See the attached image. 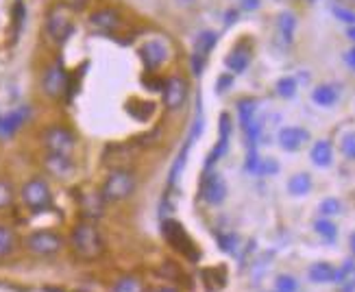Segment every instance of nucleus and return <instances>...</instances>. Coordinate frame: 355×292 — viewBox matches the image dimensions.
<instances>
[{
	"mask_svg": "<svg viewBox=\"0 0 355 292\" xmlns=\"http://www.w3.org/2000/svg\"><path fill=\"white\" fill-rule=\"evenodd\" d=\"M70 244H72V251L81 259H85V262L98 259L103 255V251H105L103 234L98 232V227L92 221H83V223H79L72 229Z\"/></svg>",
	"mask_w": 355,
	"mask_h": 292,
	"instance_id": "obj_1",
	"label": "nucleus"
},
{
	"mask_svg": "<svg viewBox=\"0 0 355 292\" xmlns=\"http://www.w3.org/2000/svg\"><path fill=\"white\" fill-rule=\"evenodd\" d=\"M135 192V175L127 168H116V171L105 179L103 188H101V196L105 201H125Z\"/></svg>",
	"mask_w": 355,
	"mask_h": 292,
	"instance_id": "obj_2",
	"label": "nucleus"
},
{
	"mask_svg": "<svg viewBox=\"0 0 355 292\" xmlns=\"http://www.w3.org/2000/svg\"><path fill=\"white\" fill-rule=\"evenodd\" d=\"M20 196H22V203L31 212H46V209L53 205L51 186L44 179H40V177L28 179L24 186H22V190H20Z\"/></svg>",
	"mask_w": 355,
	"mask_h": 292,
	"instance_id": "obj_3",
	"label": "nucleus"
},
{
	"mask_svg": "<svg viewBox=\"0 0 355 292\" xmlns=\"http://www.w3.org/2000/svg\"><path fill=\"white\" fill-rule=\"evenodd\" d=\"M46 31H49L51 40L59 44L66 42L74 31V20L70 15V9H66L64 5L51 7V11L46 13Z\"/></svg>",
	"mask_w": 355,
	"mask_h": 292,
	"instance_id": "obj_4",
	"label": "nucleus"
},
{
	"mask_svg": "<svg viewBox=\"0 0 355 292\" xmlns=\"http://www.w3.org/2000/svg\"><path fill=\"white\" fill-rule=\"evenodd\" d=\"M24 247L33 253V255H55L64 249V238L55 232H49V229H40V232L28 234L24 240Z\"/></svg>",
	"mask_w": 355,
	"mask_h": 292,
	"instance_id": "obj_5",
	"label": "nucleus"
},
{
	"mask_svg": "<svg viewBox=\"0 0 355 292\" xmlns=\"http://www.w3.org/2000/svg\"><path fill=\"white\" fill-rule=\"evenodd\" d=\"M42 140H44L46 151L55 153V155H72L76 146L74 133L66 127H49L44 131Z\"/></svg>",
	"mask_w": 355,
	"mask_h": 292,
	"instance_id": "obj_6",
	"label": "nucleus"
},
{
	"mask_svg": "<svg viewBox=\"0 0 355 292\" xmlns=\"http://www.w3.org/2000/svg\"><path fill=\"white\" fill-rule=\"evenodd\" d=\"M42 92L49 98H61L68 92V72L61 64H51L42 74Z\"/></svg>",
	"mask_w": 355,
	"mask_h": 292,
	"instance_id": "obj_7",
	"label": "nucleus"
},
{
	"mask_svg": "<svg viewBox=\"0 0 355 292\" xmlns=\"http://www.w3.org/2000/svg\"><path fill=\"white\" fill-rule=\"evenodd\" d=\"M162 232H164V238L168 240V244L183 253L185 257H190V259H196V251H194V244L190 240V236L185 234V229L177 223V221H166L164 227H162Z\"/></svg>",
	"mask_w": 355,
	"mask_h": 292,
	"instance_id": "obj_8",
	"label": "nucleus"
},
{
	"mask_svg": "<svg viewBox=\"0 0 355 292\" xmlns=\"http://www.w3.org/2000/svg\"><path fill=\"white\" fill-rule=\"evenodd\" d=\"M164 103L168 110H181L185 105V98H188V83H185L181 76H173V79H168L164 83Z\"/></svg>",
	"mask_w": 355,
	"mask_h": 292,
	"instance_id": "obj_9",
	"label": "nucleus"
},
{
	"mask_svg": "<svg viewBox=\"0 0 355 292\" xmlns=\"http://www.w3.org/2000/svg\"><path fill=\"white\" fill-rule=\"evenodd\" d=\"M227 196V183L218 173H207L203 181V198L211 205H220Z\"/></svg>",
	"mask_w": 355,
	"mask_h": 292,
	"instance_id": "obj_10",
	"label": "nucleus"
},
{
	"mask_svg": "<svg viewBox=\"0 0 355 292\" xmlns=\"http://www.w3.org/2000/svg\"><path fill=\"white\" fill-rule=\"evenodd\" d=\"M89 24H92V28L101 31V33H114V31L120 28V15H118V11L105 7V9H98L92 13Z\"/></svg>",
	"mask_w": 355,
	"mask_h": 292,
	"instance_id": "obj_11",
	"label": "nucleus"
},
{
	"mask_svg": "<svg viewBox=\"0 0 355 292\" xmlns=\"http://www.w3.org/2000/svg\"><path fill=\"white\" fill-rule=\"evenodd\" d=\"M277 140H279V146L284 151H299L307 140H310V133H307L303 127H284L277 135Z\"/></svg>",
	"mask_w": 355,
	"mask_h": 292,
	"instance_id": "obj_12",
	"label": "nucleus"
},
{
	"mask_svg": "<svg viewBox=\"0 0 355 292\" xmlns=\"http://www.w3.org/2000/svg\"><path fill=\"white\" fill-rule=\"evenodd\" d=\"M142 59H144V64L148 70H155L157 66H162L166 57H168V49H166V44L159 42V40H148L144 46H142Z\"/></svg>",
	"mask_w": 355,
	"mask_h": 292,
	"instance_id": "obj_13",
	"label": "nucleus"
},
{
	"mask_svg": "<svg viewBox=\"0 0 355 292\" xmlns=\"http://www.w3.org/2000/svg\"><path fill=\"white\" fill-rule=\"evenodd\" d=\"M44 166L53 177H59V179H66L74 173L72 155H55V153H49L44 160Z\"/></svg>",
	"mask_w": 355,
	"mask_h": 292,
	"instance_id": "obj_14",
	"label": "nucleus"
},
{
	"mask_svg": "<svg viewBox=\"0 0 355 292\" xmlns=\"http://www.w3.org/2000/svg\"><path fill=\"white\" fill-rule=\"evenodd\" d=\"M214 44H216V33H214V31H205V33L198 35V40L194 44V57H192L194 74H200V70H203V61L209 55V51L214 49Z\"/></svg>",
	"mask_w": 355,
	"mask_h": 292,
	"instance_id": "obj_15",
	"label": "nucleus"
},
{
	"mask_svg": "<svg viewBox=\"0 0 355 292\" xmlns=\"http://www.w3.org/2000/svg\"><path fill=\"white\" fill-rule=\"evenodd\" d=\"M307 277L314 284H331L336 282V268L329 262H314L307 268Z\"/></svg>",
	"mask_w": 355,
	"mask_h": 292,
	"instance_id": "obj_16",
	"label": "nucleus"
},
{
	"mask_svg": "<svg viewBox=\"0 0 355 292\" xmlns=\"http://www.w3.org/2000/svg\"><path fill=\"white\" fill-rule=\"evenodd\" d=\"M310 160H312V164L318 166V168H327V166H331V162H334V148H331V144H329L327 140H318V142L312 146V151H310Z\"/></svg>",
	"mask_w": 355,
	"mask_h": 292,
	"instance_id": "obj_17",
	"label": "nucleus"
},
{
	"mask_svg": "<svg viewBox=\"0 0 355 292\" xmlns=\"http://www.w3.org/2000/svg\"><path fill=\"white\" fill-rule=\"evenodd\" d=\"M229 133H231V122H229V116L223 114L220 116V142L216 144V148L211 151V155L207 160V166H211L214 162H218L225 153H227V146H229Z\"/></svg>",
	"mask_w": 355,
	"mask_h": 292,
	"instance_id": "obj_18",
	"label": "nucleus"
},
{
	"mask_svg": "<svg viewBox=\"0 0 355 292\" xmlns=\"http://www.w3.org/2000/svg\"><path fill=\"white\" fill-rule=\"evenodd\" d=\"M312 190V177L307 173H297L288 179V192L292 196H305Z\"/></svg>",
	"mask_w": 355,
	"mask_h": 292,
	"instance_id": "obj_19",
	"label": "nucleus"
},
{
	"mask_svg": "<svg viewBox=\"0 0 355 292\" xmlns=\"http://www.w3.org/2000/svg\"><path fill=\"white\" fill-rule=\"evenodd\" d=\"M312 101L318 107H334L336 101H338V89L334 85H318L312 92Z\"/></svg>",
	"mask_w": 355,
	"mask_h": 292,
	"instance_id": "obj_20",
	"label": "nucleus"
},
{
	"mask_svg": "<svg viewBox=\"0 0 355 292\" xmlns=\"http://www.w3.org/2000/svg\"><path fill=\"white\" fill-rule=\"evenodd\" d=\"M103 201L105 198L101 194H85L83 201H81V209L87 218H96L103 214Z\"/></svg>",
	"mask_w": 355,
	"mask_h": 292,
	"instance_id": "obj_21",
	"label": "nucleus"
},
{
	"mask_svg": "<svg viewBox=\"0 0 355 292\" xmlns=\"http://www.w3.org/2000/svg\"><path fill=\"white\" fill-rule=\"evenodd\" d=\"M15 244H18V238H15V232L7 225H0V257H7L13 253Z\"/></svg>",
	"mask_w": 355,
	"mask_h": 292,
	"instance_id": "obj_22",
	"label": "nucleus"
},
{
	"mask_svg": "<svg viewBox=\"0 0 355 292\" xmlns=\"http://www.w3.org/2000/svg\"><path fill=\"white\" fill-rule=\"evenodd\" d=\"M249 61H251V55L246 53V51H234L229 57H227V68L231 70V72H244L246 68H249Z\"/></svg>",
	"mask_w": 355,
	"mask_h": 292,
	"instance_id": "obj_23",
	"label": "nucleus"
},
{
	"mask_svg": "<svg viewBox=\"0 0 355 292\" xmlns=\"http://www.w3.org/2000/svg\"><path fill=\"white\" fill-rule=\"evenodd\" d=\"M277 28H279V35L286 44L292 42V35H295V28H297V20H295V15L292 13H282L279 15V22H277Z\"/></svg>",
	"mask_w": 355,
	"mask_h": 292,
	"instance_id": "obj_24",
	"label": "nucleus"
},
{
	"mask_svg": "<svg viewBox=\"0 0 355 292\" xmlns=\"http://www.w3.org/2000/svg\"><path fill=\"white\" fill-rule=\"evenodd\" d=\"M255 110H257V103L255 101H251V98L240 101L238 114H240V125H242V129L251 127L253 122H255Z\"/></svg>",
	"mask_w": 355,
	"mask_h": 292,
	"instance_id": "obj_25",
	"label": "nucleus"
},
{
	"mask_svg": "<svg viewBox=\"0 0 355 292\" xmlns=\"http://www.w3.org/2000/svg\"><path fill=\"white\" fill-rule=\"evenodd\" d=\"M114 292H146V290H144V284L140 280L127 275V277H120L114 284Z\"/></svg>",
	"mask_w": 355,
	"mask_h": 292,
	"instance_id": "obj_26",
	"label": "nucleus"
},
{
	"mask_svg": "<svg viewBox=\"0 0 355 292\" xmlns=\"http://www.w3.org/2000/svg\"><path fill=\"white\" fill-rule=\"evenodd\" d=\"M314 229H316V234H318L322 240H327V242H334V240H336V236H338L336 225H334L331 221H327V218L316 221V223H314Z\"/></svg>",
	"mask_w": 355,
	"mask_h": 292,
	"instance_id": "obj_27",
	"label": "nucleus"
},
{
	"mask_svg": "<svg viewBox=\"0 0 355 292\" xmlns=\"http://www.w3.org/2000/svg\"><path fill=\"white\" fill-rule=\"evenodd\" d=\"M297 81L292 79V76H284V79L277 81V94L284 96V98H292L297 94Z\"/></svg>",
	"mask_w": 355,
	"mask_h": 292,
	"instance_id": "obj_28",
	"label": "nucleus"
},
{
	"mask_svg": "<svg viewBox=\"0 0 355 292\" xmlns=\"http://www.w3.org/2000/svg\"><path fill=\"white\" fill-rule=\"evenodd\" d=\"M275 292H299V284L292 275H279L275 282Z\"/></svg>",
	"mask_w": 355,
	"mask_h": 292,
	"instance_id": "obj_29",
	"label": "nucleus"
},
{
	"mask_svg": "<svg viewBox=\"0 0 355 292\" xmlns=\"http://www.w3.org/2000/svg\"><path fill=\"white\" fill-rule=\"evenodd\" d=\"M13 196H15V192H13L11 183L0 179V209H7L13 203Z\"/></svg>",
	"mask_w": 355,
	"mask_h": 292,
	"instance_id": "obj_30",
	"label": "nucleus"
},
{
	"mask_svg": "<svg viewBox=\"0 0 355 292\" xmlns=\"http://www.w3.org/2000/svg\"><path fill=\"white\" fill-rule=\"evenodd\" d=\"M318 209H320L322 216H336V214L343 212V205H340V201H338V198L329 196V198H325V201H320Z\"/></svg>",
	"mask_w": 355,
	"mask_h": 292,
	"instance_id": "obj_31",
	"label": "nucleus"
},
{
	"mask_svg": "<svg viewBox=\"0 0 355 292\" xmlns=\"http://www.w3.org/2000/svg\"><path fill=\"white\" fill-rule=\"evenodd\" d=\"M277 171H279V164H277L275 160H270V157H259V162H257V166H255V173L257 175H275Z\"/></svg>",
	"mask_w": 355,
	"mask_h": 292,
	"instance_id": "obj_32",
	"label": "nucleus"
},
{
	"mask_svg": "<svg viewBox=\"0 0 355 292\" xmlns=\"http://www.w3.org/2000/svg\"><path fill=\"white\" fill-rule=\"evenodd\" d=\"M129 114L135 116L137 120H146L153 114V103H135L133 107H129Z\"/></svg>",
	"mask_w": 355,
	"mask_h": 292,
	"instance_id": "obj_33",
	"label": "nucleus"
},
{
	"mask_svg": "<svg viewBox=\"0 0 355 292\" xmlns=\"http://www.w3.org/2000/svg\"><path fill=\"white\" fill-rule=\"evenodd\" d=\"M340 151L347 160H355V133H347L340 142Z\"/></svg>",
	"mask_w": 355,
	"mask_h": 292,
	"instance_id": "obj_34",
	"label": "nucleus"
},
{
	"mask_svg": "<svg viewBox=\"0 0 355 292\" xmlns=\"http://www.w3.org/2000/svg\"><path fill=\"white\" fill-rule=\"evenodd\" d=\"M351 275H355V259H347V262L340 266V270H336V282L340 284V282L349 280Z\"/></svg>",
	"mask_w": 355,
	"mask_h": 292,
	"instance_id": "obj_35",
	"label": "nucleus"
},
{
	"mask_svg": "<svg viewBox=\"0 0 355 292\" xmlns=\"http://www.w3.org/2000/svg\"><path fill=\"white\" fill-rule=\"evenodd\" d=\"M220 249L227 253H234L236 251V236H223L220 238Z\"/></svg>",
	"mask_w": 355,
	"mask_h": 292,
	"instance_id": "obj_36",
	"label": "nucleus"
},
{
	"mask_svg": "<svg viewBox=\"0 0 355 292\" xmlns=\"http://www.w3.org/2000/svg\"><path fill=\"white\" fill-rule=\"evenodd\" d=\"M59 5H64L70 11H79L87 5V0H59Z\"/></svg>",
	"mask_w": 355,
	"mask_h": 292,
	"instance_id": "obj_37",
	"label": "nucleus"
},
{
	"mask_svg": "<svg viewBox=\"0 0 355 292\" xmlns=\"http://www.w3.org/2000/svg\"><path fill=\"white\" fill-rule=\"evenodd\" d=\"M334 13L340 18L343 22H349V24H355V13H351V11H347V9H340V7H336L334 9Z\"/></svg>",
	"mask_w": 355,
	"mask_h": 292,
	"instance_id": "obj_38",
	"label": "nucleus"
},
{
	"mask_svg": "<svg viewBox=\"0 0 355 292\" xmlns=\"http://www.w3.org/2000/svg\"><path fill=\"white\" fill-rule=\"evenodd\" d=\"M340 292H355V275H351L349 280L340 282Z\"/></svg>",
	"mask_w": 355,
	"mask_h": 292,
	"instance_id": "obj_39",
	"label": "nucleus"
},
{
	"mask_svg": "<svg viewBox=\"0 0 355 292\" xmlns=\"http://www.w3.org/2000/svg\"><path fill=\"white\" fill-rule=\"evenodd\" d=\"M345 61H347V66H349V68L355 70V49H351V51L345 53Z\"/></svg>",
	"mask_w": 355,
	"mask_h": 292,
	"instance_id": "obj_40",
	"label": "nucleus"
},
{
	"mask_svg": "<svg viewBox=\"0 0 355 292\" xmlns=\"http://www.w3.org/2000/svg\"><path fill=\"white\" fill-rule=\"evenodd\" d=\"M231 85V76H220L218 79V92H225Z\"/></svg>",
	"mask_w": 355,
	"mask_h": 292,
	"instance_id": "obj_41",
	"label": "nucleus"
},
{
	"mask_svg": "<svg viewBox=\"0 0 355 292\" xmlns=\"http://www.w3.org/2000/svg\"><path fill=\"white\" fill-rule=\"evenodd\" d=\"M242 5H244V9H255V7H257L259 3H257V0H244Z\"/></svg>",
	"mask_w": 355,
	"mask_h": 292,
	"instance_id": "obj_42",
	"label": "nucleus"
},
{
	"mask_svg": "<svg viewBox=\"0 0 355 292\" xmlns=\"http://www.w3.org/2000/svg\"><path fill=\"white\" fill-rule=\"evenodd\" d=\"M150 292H177L175 288H155V290H150Z\"/></svg>",
	"mask_w": 355,
	"mask_h": 292,
	"instance_id": "obj_43",
	"label": "nucleus"
},
{
	"mask_svg": "<svg viewBox=\"0 0 355 292\" xmlns=\"http://www.w3.org/2000/svg\"><path fill=\"white\" fill-rule=\"evenodd\" d=\"M349 244H351V251L355 253V234H351V240H349Z\"/></svg>",
	"mask_w": 355,
	"mask_h": 292,
	"instance_id": "obj_44",
	"label": "nucleus"
},
{
	"mask_svg": "<svg viewBox=\"0 0 355 292\" xmlns=\"http://www.w3.org/2000/svg\"><path fill=\"white\" fill-rule=\"evenodd\" d=\"M349 37H351V40H355V26H351V28H349Z\"/></svg>",
	"mask_w": 355,
	"mask_h": 292,
	"instance_id": "obj_45",
	"label": "nucleus"
}]
</instances>
